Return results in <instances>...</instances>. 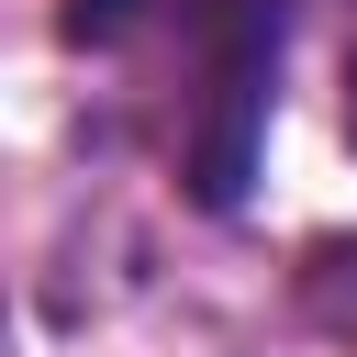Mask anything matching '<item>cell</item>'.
I'll return each instance as SVG.
<instances>
[{
	"instance_id": "1",
	"label": "cell",
	"mask_w": 357,
	"mask_h": 357,
	"mask_svg": "<svg viewBox=\"0 0 357 357\" xmlns=\"http://www.w3.org/2000/svg\"><path fill=\"white\" fill-rule=\"evenodd\" d=\"M346 134H357V56H346Z\"/></svg>"
}]
</instances>
